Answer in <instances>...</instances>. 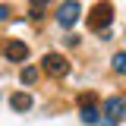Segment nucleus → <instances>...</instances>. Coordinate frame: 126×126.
<instances>
[{
  "instance_id": "f257e3e1",
  "label": "nucleus",
  "mask_w": 126,
  "mask_h": 126,
  "mask_svg": "<svg viewBox=\"0 0 126 126\" xmlns=\"http://www.w3.org/2000/svg\"><path fill=\"white\" fill-rule=\"evenodd\" d=\"M110 22H113V6H110V3H101V6H94V10H92V16H88V29H92V32L107 29Z\"/></svg>"
},
{
  "instance_id": "f03ea898",
  "label": "nucleus",
  "mask_w": 126,
  "mask_h": 126,
  "mask_svg": "<svg viewBox=\"0 0 126 126\" xmlns=\"http://www.w3.org/2000/svg\"><path fill=\"white\" fill-rule=\"evenodd\" d=\"M79 13H82V6H79L76 0H63L60 10H57V22H60L63 29H73L76 19H79Z\"/></svg>"
},
{
  "instance_id": "7ed1b4c3",
  "label": "nucleus",
  "mask_w": 126,
  "mask_h": 126,
  "mask_svg": "<svg viewBox=\"0 0 126 126\" xmlns=\"http://www.w3.org/2000/svg\"><path fill=\"white\" fill-rule=\"evenodd\" d=\"M123 110H126L123 98H120V94H113V98H107V101H104V120H110V123L117 126L120 120H123Z\"/></svg>"
},
{
  "instance_id": "20e7f679",
  "label": "nucleus",
  "mask_w": 126,
  "mask_h": 126,
  "mask_svg": "<svg viewBox=\"0 0 126 126\" xmlns=\"http://www.w3.org/2000/svg\"><path fill=\"white\" fill-rule=\"evenodd\" d=\"M44 73H50V76H66L69 73V63H66V57H60V54H44Z\"/></svg>"
},
{
  "instance_id": "39448f33",
  "label": "nucleus",
  "mask_w": 126,
  "mask_h": 126,
  "mask_svg": "<svg viewBox=\"0 0 126 126\" xmlns=\"http://www.w3.org/2000/svg\"><path fill=\"white\" fill-rule=\"evenodd\" d=\"M29 57V47L22 44V41H10L6 44V60H13V63H22Z\"/></svg>"
},
{
  "instance_id": "423d86ee",
  "label": "nucleus",
  "mask_w": 126,
  "mask_h": 126,
  "mask_svg": "<svg viewBox=\"0 0 126 126\" xmlns=\"http://www.w3.org/2000/svg\"><path fill=\"white\" fill-rule=\"evenodd\" d=\"M10 104H13V110H19V113H25V110L32 107V94L19 92V94H13V98H10Z\"/></svg>"
},
{
  "instance_id": "0eeeda50",
  "label": "nucleus",
  "mask_w": 126,
  "mask_h": 126,
  "mask_svg": "<svg viewBox=\"0 0 126 126\" xmlns=\"http://www.w3.org/2000/svg\"><path fill=\"white\" fill-rule=\"evenodd\" d=\"M101 117H98V110L92 104H82V123H98Z\"/></svg>"
},
{
  "instance_id": "6e6552de",
  "label": "nucleus",
  "mask_w": 126,
  "mask_h": 126,
  "mask_svg": "<svg viewBox=\"0 0 126 126\" xmlns=\"http://www.w3.org/2000/svg\"><path fill=\"white\" fill-rule=\"evenodd\" d=\"M19 79H22V82H35V79H38V69H35V66H25V69H22V73H19Z\"/></svg>"
},
{
  "instance_id": "1a4fd4ad",
  "label": "nucleus",
  "mask_w": 126,
  "mask_h": 126,
  "mask_svg": "<svg viewBox=\"0 0 126 126\" xmlns=\"http://www.w3.org/2000/svg\"><path fill=\"white\" fill-rule=\"evenodd\" d=\"M44 16V0H32V19H41Z\"/></svg>"
},
{
  "instance_id": "9d476101",
  "label": "nucleus",
  "mask_w": 126,
  "mask_h": 126,
  "mask_svg": "<svg viewBox=\"0 0 126 126\" xmlns=\"http://www.w3.org/2000/svg\"><path fill=\"white\" fill-rule=\"evenodd\" d=\"M113 69H117V73L126 69V54H117V57H113Z\"/></svg>"
},
{
  "instance_id": "9b49d317",
  "label": "nucleus",
  "mask_w": 126,
  "mask_h": 126,
  "mask_svg": "<svg viewBox=\"0 0 126 126\" xmlns=\"http://www.w3.org/2000/svg\"><path fill=\"white\" fill-rule=\"evenodd\" d=\"M6 13H10V10H6V6H3V3H0V22H3V19H6Z\"/></svg>"
}]
</instances>
